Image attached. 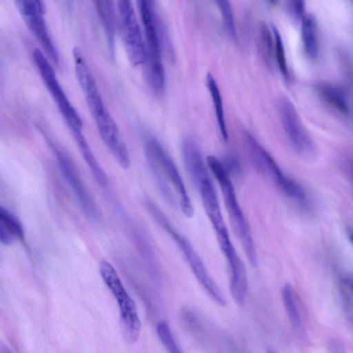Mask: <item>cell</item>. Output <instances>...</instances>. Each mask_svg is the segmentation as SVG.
<instances>
[{"instance_id":"6da1fadb","label":"cell","mask_w":353,"mask_h":353,"mask_svg":"<svg viewBox=\"0 0 353 353\" xmlns=\"http://www.w3.org/2000/svg\"><path fill=\"white\" fill-rule=\"evenodd\" d=\"M196 188L205 212L213 227L220 249L228 265L231 295L233 299L242 301L245 299L248 291L246 270L230 237L210 176L201 181Z\"/></svg>"},{"instance_id":"7a4b0ae2","label":"cell","mask_w":353,"mask_h":353,"mask_svg":"<svg viewBox=\"0 0 353 353\" xmlns=\"http://www.w3.org/2000/svg\"><path fill=\"white\" fill-rule=\"evenodd\" d=\"M207 164L219 184L232 228L241 244L249 263L257 265V254L249 224L239 203L230 174L225 165L214 156H208Z\"/></svg>"},{"instance_id":"3957f363","label":"cell","mask_w":353,"mask_h":353,"mask_svg":"<svg viewBox=\"0 0 353 353\" xmlns=\"http://www.w3.org/2000/svg\"><path fill=\"white\" fill-rule=\"evenodd\" d=\"M137 3L143 27L147 78L154 93L161 95L165 88V73L161 58L162 38L155 2L141 0Z\"/></svg>"},{"instance_id":"277c9868","label":"cell","mask_w":353,"mask_h":353,"mask_svg":"<svg viewBox=\"0 0 353 353\" xmlns=\"http://www.w3.org/2000/svg\"><path fill=\"white\" fill-rule=\"evenodd\" d=\"M148 208L161 227L180 249L200 285L214 302L224 306L226 304L224 294L209 274L202 259L188 239L172 225L165 214L155 205L150 203Z\"/></svg>"},{"instance_id":"5b68a950","label":"cell","mask_w":353,"mask_h":353,"mask_svg":"<svg viewBox=\"0 0 353 353\" xmlns=\"http://www.w3.org/2000/svg\"><path fill=\"white\" fill-rule=\"evenodd\" d=\"M99 272L103 282L117 301L123 336L126 342L134 343L138 340L141 329L135 303L109 261L105 259L100 261Z\"/></svg>"},{"instance_id":"8992f818","label":"cell","mask_w":353,"mask_h":353,"mask_svg":"<svg viewBox=\"0 0 353 353\" xmlns=\"http://www.w3.org/2000/svg\"><path fill=\"white\" fill-rule=\"evenodd\" d=\"M244 139L252 164L262 175L270 179L287 196L302 201L305 194L303 188L283 173L270 153L249 132H244Z\"/></svg>"},{"instance_id":"52a82bcc","label":"cell","mask_w":353,"mask_h":353,"mask_svg":"<svg viewBox=\"0 0 353 353\" xmlns=\"http://www.w3.org/2000/svg\"><path fill=\"white\" fill-rule=\"evenodd\" d=\"M32 59L72 135L83 132V121L61 87L48 57L41 50L35 48L32 52Z\"/></svg>"},{"instance_id":"ba28073f","label":"cell","mask_w":353,"mask_h":353,"mask_svg":"<svg viewBox=\"0 0 353 353\" xmlns=\"http://www.w3.org/2000/svg\"><path fill=\"white\" fill-rule=\"evenodd\" d=\"M148 160L153 161L161 170L163 176L174 190L179 204L187 217H192L194 208L183 180L171 157L161 143L154 137H148L145 142Z\"/></svg>"},{"instance_id":"9c48e42d","label":"cell","mask_w":353,"mask_h":353,"mask_svg":"<svg viewBox=\"0 0 353 353\" xmlns=\"http://www.w3.org/2000/svg\"><path fill=\"white\" fill-rule=\"evenodd\" d=\"M72 54L77 80L96 125L100 126L108 123L113 118L104 104L95 79L83 52L80 48L74 47Z\"/></svg>"},{"instance_id":"30bf717a","label":"cell","mask_w":353,"mask_h":353,"mask_svg":"<svg viewBox=\"0 0 353 353\" xmlns=\"http://www.w3.org/2000/svg\"><path fill=\"white\" fill-rule=\"evenodd\" d=\"M121 28L128 59L134 66L145 63L146 48L144 35L130 1L117 2Z\"/></svg>"},{"instance_id":"8fae6325","label":"cell","mask_w":353,"mask_h":353,"mask_svg":"<svg viewBox=\"0 0 353 353\" xmlns=\"http://www.w3.org/2000/svg\"><path fill=\"white\" fill-rule=\"evenodd\" d=\"M279 112L285 134L296 152L307 159L315 157V144L292 103L288 99H282L279 103Z\"/></svg>"},{"instance_id":"7c38bea8","label":"cell","mask_w":353,"mask_h":353,"mask_svg":"<svg viewBox=\"0 0 353 353\" xmlns=\"http://www.w3.org/2000/svg\"><path fill=\"white\" fill-rule=\"evenodd\" d=\"M16 4L28 28L39 42L48 58L54 65H58L59 56L46 24L43 3L38 0H18Z\"/></svg>"},{"instance_id":"4fadbf2b","label":"cell","mask_w":353,"mask_h":353,"mask_svg":"<svg viewBox=\"0 0 353 353\" xmlns=\"http://www.w3.org/2000/svg\"><path fill=\"white\" fill-rule=\"evenodd\" d=\"M59 167L63 174L74 193L85 214L90 218L97 216V208L92 197L68 158L59 150L56 151Z\"/></svg>"},{"instance_id":"5bb4252c","label":"cell","mask_w":353,"mask_h":353,"mask_svg":"<svg viewBox=\"0 0 353 353\" xmlns=\"http://www.w3.org/2000/svg\"><path fill=\"white\" fill-rule=\"evenodd\" d=\"M181 154L185 170L195 186L210 176L201 150L194 140L191 138L183 140Z\"/></svg>"},{"instance_id":"9a60e30c","label":"cell","mask_w":353,"mask_h":353,"mask_svg":"<svg viewBox=\"0 0 353 353\" xmlns=\"http://www.w3.org/2000/svg\"><path fill=\"white\" fill-rule=\"evenodd\" d=\"M94 3L105 33L110 52L114 54L116 30L114 3L112 1H95Z\"/></svg>"},{"instance_id":"2e32d148","label":"cell","mask_w":353,"mask_h":353,"mask_svg":"<svg viewBox=\"0 0 353 353\" xmlns=\"http://www.w3.org/2000/svg\"><path fill=\"white\" fill-rule=\"evenodd\" d=\"M301 37L306 55L315 60L319 52L318 26L315 18L306 14L301 20Z\"/></svg>"},{"instance_id":"e0dca14e","label":"cell","mask_w":353,"mask_h":353,"mask_svg":"<svg viewBox=\"0 0 353 353\" xmlns=\"http://www.w3.org/2000/svg\"><path fill=\"white\" fill-rule=\"evenodd\" d=\"M23 230L18 219L8 210L0 207V241L10 245L23 240Z\"/></svg>"},{"instance_id":"ac0fdd59","label":"cell","mask_w":353,"mask_h":353,"mask_svg":"<svg viewBox=\"0 0 353 353\" xmlns=\"http://www.w3.org/2000/svg\"><path fill=\"white\" fill-rule=\"evenodd\" d=\"M316 89L320 97L330 106L342 114L349 110L348 101L345 92L340 87L327 82L316 84Z\"/></svg>"},{"instance_id":"d6986e66","label":"cell","mask_w":353,"mask_h":353,"mask_svg":"<svg viewBox=\"0 0 353 353\" xmlns=\"http://www.w3.org/2000/svg\"><path fill=\"white\" fill-rule=\"evenodd\" d=\"M206 84L214 103L216 119L221 136L225 141H227L228 139V133L222 97L217 82L211 73H208L206 75Z\"/></svg>"},{"instance_id":"ffe728a7","label":"cell","mask_w":353,"mask_h":353,"mask_svg":"<svg viewBox=\"0 0 353 353\" xmlns=\"http://www.w3.org/2000/svg\"><path fill=\"white\" fill-rule=\"evenodd\" d=\"M282 299L292 325L296 330L301 327V319L292 287L287 283L282 289Z\"/></svg>"},{"instance_id":"44dd1931","label":"cell","mask_w":353,"mask_h":353,"mask_svg":"<svg viewBox=\"0 0 353 353\" xmlns=\"http://www.w3.org/2000/svg\"><path fill=\"white\" fill-rule=\"evenodd\" d=\"M259 39L260 50L263 58L268 63H271L274 56V39L272 30L268 25L262 22L259 26Z\"/></svg>"},{"instance_id":"7402d4cb","label":"cell","mask_w":353,"mask_h":353,"mask_svg":"<svg viewBox=\"0 0 353 353\" xmlns=\"http://www.w3.org/2000/svg\"><path fill=\"white\" fill-rule=\"evenodd\" d=\"M271 28L274 39V57L281 73L285 79H288L289 78V70L283 39L276 27L272 26Z\"/></svg>"},{"instance_id":"603a6c76","label":"cell","mask_w":353,"mask_h":353,"mask_svg":"<svg viewBox=\"0 0 353 353\" xmlns=\"http://www.w3.org/2000/svg\"><path fill=\"white\" fill-rule=\"evenodd\" d=\"M158 337L168 353H183L176 343L168 324L159 321L156 327Z\"/></svg>"},{"instance_id":"cb8c5ba5","label":"cell","mask_w":353,"mask_h":353,"mask_svg":"<svg viewBox=\"0 0 353 353\" xmlns=\"http://www.w3.org/2000/svg\"><path fill=\"white\" fill-rule=\"evenodd\" d=\"M216 3L220 10L227 32L232 38L236 39L237 32L230 2L226 0H221L216 1Z\"/></svg>"},{"instance_id":"d4e9b609","label":"cell","mask_w":353,"mask_h":353,"mask_svg":"<svg viewBox=\"0 0 353 353\" xmlns=\"http://www.w3.org/2000/svg\"><path fill=\"white\" fill-rule=\"evenodd\" d=\"M288 8L292 14L301 21L306 14L305 13V2L303 1H289Z\"/></svg>"},{"instance_id":"484cf974","label":"cell","mask_w":353,"mask_h":353,"mask_svg":"<svg viewBox=\"0 0 353 353\" xmlns=\"http://www.w3.org/2000/svg\"><path fill=\"white\" fill-rule=\"evenodd\" d=\"M267 353H275V352L274 351H272V350H268L267 352Z\"/></svg>"},{"instance_id":"4316f807","label":"cell","mask_w":353,"mask_h":353,"mask_svg":"<svg viewBox=\"0 0 353 353\" xmlns=\"http://www.w3.org/2000/svg\"><path fill=\"white\" fill-rule=\"evenodd\" d=\"M350 286H351L352 289L353 290V281L351 282Z\"/></svg>"},{"instance_id":"83f0119b","label":"cell","mask_w":353,"mask_h":353,"mask_svg":"<svg viewBox=\"0 0 353 353\" xmlns=\"http://www.w3.org/2000/svg\"><path fill=\"white\" fill-rule=\"evenodd\" d=\"M351 241L353 243V235L351 236Z\"/></svg>"}]
</instances>
